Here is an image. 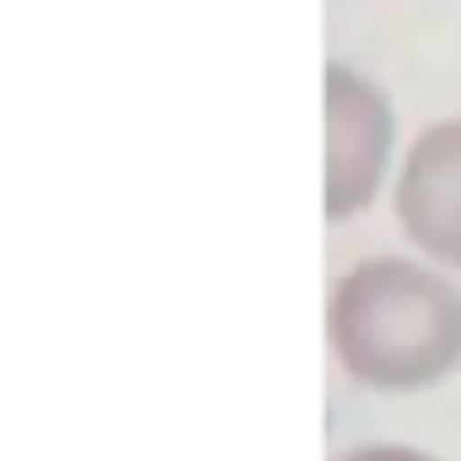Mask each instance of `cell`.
Returning <instances> with one entry per match:
<instances>
[{"instance_id": "cell-1", "label": "cell", "mask_w": 461, "mask_h": 461, "mask_svg": "<svg viewBox=\"0 0 461 461\" xmlns=\"http://www.w3.org/2000/svg\"><path fill=\"white\" fill-rule=\"evenodd\" d=\"M326 342L348 380L407 396L461 364V288L439 267L369 256L331 283Z\"/></svg>"}, {"instance_id": "cell-2", "label": "cell", "mask_w": 461, "mask_h": 461, "mask_svg": "<svg viewBox=\"0 0 461 461\" xmlns=\"http://www.w3.org/2000/svg\"><path fill=\"white\" fill-rule=\"evenodd\" d=\"M396 109L375 77L348 60H326V222H348L375 206L391 179Z\"/></svg>"}, {"instance_id": "cell-3", "label": "cell", "mask_w": 461, "mask_h": 461, "mask_svg": "<svg viewBox=\"0 0 461 461\" xmlns=\"http://www.w3.org/2000/svg\"><path fill=\"white\" fill-rule=\"evenodd\" d=\"M402 234L445 272H461V114L412 136L396 168Z\"/></svg>"}, {"instance_id": "cell-4", "label": "cell", "mask_w": 461, "mask_h": 461, "mask_svg": "<svg viewBox=\"0 0 461 461\" xmlns=\"http://www.w3.org/2000/svg\"><path fill=\"white\" fill-rule=\"evenodd\" d=\"M342 461H439V456L412 450V445H358V450H348Z\"/></svg>"}]
</instances>
